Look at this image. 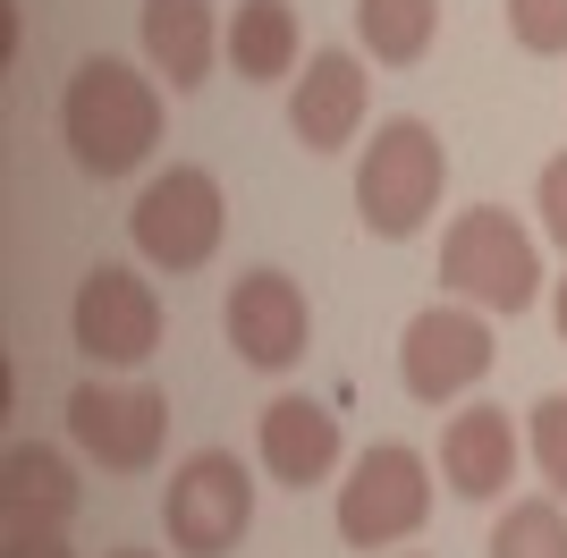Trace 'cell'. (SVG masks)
I'll return each instance as SVG.
<instances>
[{"mask_svg":"<svg viewBox=\"0 0 567 558\" xmlns=\"http://www.w3.org/2000/svg\"><path fill=\"white\" fill-rule=\"evenodd\" d=\"M255 525V474L229 448H195L178 474L162 483V534L187 558H229Z\"/></svg>","mask_w":567,"mask_h":558,"instance_id":"6","label":"cell"},{"mask_svg":"<svg viewBox=\"0 0 567 558\" xmlns=\"http://www.w3.org/2000/svg\"><path fill=\"white\" fill-rule=\"evenodd\" d=\"M441 186H450V153L424 118H381L364 162H355V220L373 237H415L441 211Z\"/></svg>","mask_w":567,"mask_h":558,"instance_id":"2","label":"cell"},{"mask_svg":"<svg viewBox=\"0 0 567 558\" xmlns=\"http://www.w3.org/2000/svg\"><path fill=\"white\" fill-rule=\"evenodd\" d=\"M220 330H229L237 364L288 372V364H306V348H313V304L288 271H246L229 288V304H220Z\"/></svg>","mask_w":567,"mask_h":558,"instance_id":"10","label":"cell"},{"mask_svg":"<svg viewBox=\"0 0 567 558\" xmlns=\"http://www.w3.org/2000/svg\"><path fill=\"white\" fill-rule=\"evenodd\" d=\"M220 229H229V195L195 162H169L162 178H144L136 211H127V237L153 271H204L220 255Z\"/></svg>","mask_w":567,"mask_h":558,"instance_id":"4","label":"cell"},{"mask_svg":"<svg viewBox=\"0 0 567 558\" xmlns=\"http://www.w3.org/2000/svg\"><path fill=\"white\" fill-rule=\"evenodd\" d=\"M534 211H543L550 246H567V153H559V162H543V178H534Z\"/></svg>","mask_w":567,"mask_h":558,"instance_id":"21","label":"cell"},{"mask_svg":"<svg viewBox=\"0 0 567 558\" xmlns=\"http://www.w3.org/2000/svg\"><path fill=\"white\" fill-rule=\"evenodd\" d=\"M255 448H262V474L288 490H313L339 474V415L322 397H271L255 423Z\"/></svg>","mask_w":567,"mask_h":558,"instance_id":"12","label":"cell"},{"mask_svg":"<svg viewBox=\"0 0 567 558\" xmlns=\"http://www.w3.org/2000/svg\"><path fill=\"white\" fill-rule=\"evenodd\" d=\"M441 34V0H355V43L381 69H415Z\"/></svg>","mask_w":567,"mask_h":558,"instance_id":"17","label":"cell"},{"mask_svg":"<svg viewBox=\"0 0 567 558\" xmlns=\"http://www.w3.org/2000/svg\"><path fill=\"white\" fill-rule=\"evenodd\" d=\"M76 499H85V490H76L69 448L18 441L9 457H0V508H9V534H69Z\"/></svg>","mask_w":567,"mask_h":558,"instance_id":"13","label":"cell"},{"mask_svg":"<svg viewBox=\"0 0 567 558\" xmlns=\"http://www.w3.org/2000/svg\"><path fill=\"white\" fill-rule=\"evenodd\" d=\"M492 322H483V304H424L399 339V381L415 406H450L466 397L483 372H492Z\"/></svg>","mask_w":567,"mask_h":558,"instance_id":"8","label":"cell"},{"mask_svg":"<svg viewBox=\"0 0 567 558\" xmlns=\"http://www.w3.org/2000/svg\"><path fill=\"white\" fill-rule=\"evenodd\" d=\"M364 111H373V76H364L355 51H313L306 76L288 85V136L306 153H348Z\"/></svg>","mask_w":567,"mask_h":558,"instance_id":"11","label":"cell"},{"mask_svg":"<svg viewBox=\"0 0 567 558\" xmlns=\"http://www.w3.org/2000/svg\"><path fill=\"white\" fill-rule=\"evenodd\" d=\"M508 34L534 60H559L567 51V0H508Z\"/></svg>","mask_w":567,"mask_h":558,"instance_id":"20","label":"cell"},{"mask_svg":"<svg viewBox=\"0 0 567 558\" xmlns=\"http://www.w3.org/2000/svg\"><path fill=\"white\" fill-rule=\"evenodd\" d=\"M69 339L102 372H136L144 355L162 348V297H153V279H136L127 262L85 271L76 279V304H69Z\"/></svg>","mask_w":567,"mask_h":558,"instance_id":"7","label":"cell"},{"mask_svg":"<svg viewBox=\"0 0 567 558\" xmlns=\"http://www.w3.org/2000/svg\"><path fill=\"white\" fill-rule=\"evenodd\" d=\"M60 144L76 153L85 178H127L162 144V85L136 76L127 60H85L60 93Z\"/></svg>","mask_w":567,"mask_h":558,"instance_id":"1","label":"cell"},{"mask_svg":"<svg viewBox=\"0 0 567 558\" xmlns=\"http://www.w3.org/2000/svg\"><path fill=\"white\" fill-rule=\"evenodd\" d=\"M424 516H432L424 448L373 441L364 457L348 465V483H339V541H348V550H390V541L424 534Z\"/></svg>","mask_w":567,"mask_h":558,"instance_id":"5","label":"cell"},{"mask_svg":"<svg viewBox=\"0 0 567 558\" xmlns=\"http://www.w3.org/2000/svg\"><path fill=\"white\" fill-rule=\"evenodd\" d=\"M69 441L102 474H144L169 441V397L144 390V381H85L69 397Z\"/></svg>","mask_w":567,"mask_h":558,"instance_id":"9","label":"cell"},{"mask_svg":"<svg viewBox=\"0 0 567 558\" xmlns=\"http://www.w3.org/2000/svg\"><path fill=\"white\" fill-rule=\"evenodd\" d=\"M517 423H508V406H466V415H450V432H441V483L457 490V499H499V490L517 483Z\"/></svg>","mask_w":567,"mask_h":558,"instance_id":"15","label":"cell"},{"mask_svg":"<svg viewBox=\"0 0 567 558\" xmlns=\"http://www.w3.org/2000/svg\"><path fill=\"white\" fill-rule=\"evenodd\" d=\"M144 60L169 93H195L213 76V60L229 51V25L213 18V0H144Z\"/></svg>","mask_w":567,"mask_h":558,"instance_id":"14","label":"cell"},{"mask_svg":"<svg viewBox=\"0 0 567 558\" xmlns=\"http://www.w3.org/2000/svg\"><path fill=\"white\" fill-rule=\"evenodd\" d=\"M525 448H534V465H543L550 499H567V390L534 397V415H525Z\"/></svg>","mask_w":567,"mask_h":558,"instance_id":"19","label":"cell"},{"mask_svg":"<svg viewBox=\"0 0 567 558\" xmlns=\"http://www.w3.org/2000/svg\"><path fill=\"white\" fill-rule=\"evenodd\" d=\"M550 322H559V339H567V271H559V288H550Z\"/></svg>","mask_w":567,"mask_h":558,"instance_id":"23","label":"cell"},{"mask_svg":"<svg viewBox=\"0 0 567 558\" xmlns=\"http://www.w3.org/2000/svg\"><path fill=\"white\" fill-rule=\"evenodd\" d=\"M492 558H567V508L559 499H508L492 525Z\"/></svg>","mask_w":567,"mask_h":558,"instance_id":"18","label":"cell"},{"mask_svg":"<svg viewBox=\"0 0 567 558\" xmlns=\"http://www.w3.org/2000/svg\"><path fill=\"white\" fill-rule=\"evenodd\" d=\"M0 558H76V550H69V534H9Z\"/></svg>","mask_w":567,"mask_h":558,"instance_id":"22","label":"cell"},{"mask_svg":"<svg viewBox=\"0 0 567 558\" xmlns=\"http://www.w3.org/2000/svg\"><path fill=\"white\" fill-rule=\"evenodd\" d=\"M229 69L246 85L297 76V0H237L229 9Z\"/></svg>","mask_w":567,"mask_h":558,"instance_id":"16","label":"cell"},{"mask_svg":"<svg viewBox=\"0 0 567 558\" xmlns=\"http://www.w3.org/2000/svg\"><path fill=\"white\" fill-rule=\"evenodd\" d=\"M111 558H153V550H111Z\"/></svg>","mask_w":567,"mask_h":558,"instance_id":"24","label":"cell"},{"mask_svg":"<svg viewBox=\"0 0 567 558\" xmlns=\"http://www.w3.org/2000/svg\"><path fill=\"white\" fill-rule=\"evenodd\" d=\"M441 288H457L483 313H525V304L543 297V246L517 229V211L474 204L441 237Z\"/></svg>","mask_w":567,"mask_h":558,"instance_id":"3","label":"cell"}]
</instances>
